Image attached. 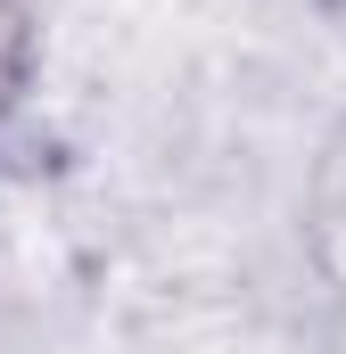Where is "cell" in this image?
<instances>
[{
	"instance_id": "cell-1",
	"label": "cell",
	"mask_w": 346,
	"mask_h": 354,
	"mask_svg": "<svg viewBox=\"0 0 346 354\" xmlns=\"http://www.w3.org/2000/svg\"><path fill=\"white\" fill-rule=\"evenodd\" d=\"M313 223H322V248L346 264V140L330 149V165H322V181H313Z\"/></svg>"
},
{
	"instance_id": "cell-2",
	"label": "cell",
	"mask_w": 346,
	"mask_h": 354,
	"mask_svg": "<svg viewBox=\"0 0 346 354\" xmlns=\"http://www.w3.org/2000/svg\"><path fill=\"white\" fill-rule=\"evenodd\" d=\"M25 58H33V17H25L17 0H0V107L25 83Z\"/></svg>"
}]
</instances>
